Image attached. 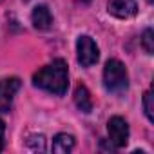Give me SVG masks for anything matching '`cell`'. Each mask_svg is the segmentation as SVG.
Returning a JSON list of instances; mask_svg holds the SVG:
<instances>
[{
  "instance_id": "52a82bcc",
  "label": "cell",
  "mask_w": 154,
  "mask_h": 154,
  "mask_svg": "<svg viewBox=\"0 0 154 154\" xmlns=\"http://www.w3.org/2000/svg\"><path fill=\"white\" fill-rule=\"evenodd\" d=\"M31 20H33V26H35L36 29L45 31V29H49L51 24H53V15H51V11H49L47 6L40 4V6H36V8L33 9Z\"/></svg>"
},
{
  "instance_id": "2e32d148",
  "label": "cell",
  "mask_w": 154,
  "mask_h": 154,
  "mask_svg": "<svg viewBox=\"0 0 154 154\" xmlns=\"http://www.w3.org/2000/svg\"><path fill=\"white\" fill-rule=\"evenodd\" d=\"M0 2H2V0H0Z\"/></svg>"
},
{
  "instance_id": "8992f818",
  "label": "cell",
  "mask_w": 154,
  "mask_h": 154,
  "mask_svg": "<svg viewBox=\"0 0 154 154\" xmlns=\"http://www.w3.org/2000/svg\"><path fill=\"white\" fill-rule=\"evenodd\" d=\"M109 13L116 18H131L138 13L136 0H109Z\"/></svg>"
},
{
  "instance_id": "9a60e30c",
  "label": "cell",
  "mask_w": 154,
  "mask_h": 154,
  "mask_svg": "<svg viewBox=\"0 0 154 154\" xmlns=\"http://www.w3.org/2000/svg\"><path fill=\"white\" fill-rule=\"evenodd\" d=\"M84 2H89V0H84Z\"/></svg>"
},
{
  "instance_id": "ba28073f",
  "label": "cell",
  "mask_w": 154,
  "mask_h": 154,
  "mask_svg": "<svg viewBox=\"0 0 154 154\" xmlns=\"http://www.w3.org/2000/svg\"><path fill=\"white\" fill-rule=\"evenodd\" d=\"M74 103H76V107H78L82 112H89L91 109H93V100H91V94H89V91H87V87L85 85H76V89H74Z\"/></svg>"
},
{
  "instance_id": "6da1fadb",
  "label": "cell",
  "mask_w": 154,
  "mask_h": 154,
  "mask_svg": "<svg viewBox=\"0 0 154 154\" xmlns=\"http://www.w3.org/2000/svg\"><path fill=\"white\" fill-rule=\"evenodd\" d=\"M33 84L47 93H53L56 96L65 94L67 85H69V74H67V63L58 58L53 60L49 65L38 69L33 74Z\"/></svg>"
},
{
  "instance_id": "4fadbf2b",
  "label": "cell",
  "mask_w": 154,
  "mask_h": 154,
  "mask_svg": "<svg viewBox=\"0 0 154 154\" xmlns=\"http://www.w3.org/2000/svg\"><path fill=\"white\" fill-rule=\"evenodd\" d=\"M4 132H6V125H4L2 120H0V150L4 147Z\"/></svg>"
},
{
  "instance_id": "7a4b0ae2",
  "label": "cell",
  "mask_w": 154,
  "mask_h": 154,
  "mask_svg": "<svg viewBox=\"0 0 154 154\" xmlns=\"http://www.w3.org/2000/svg\"><path fill=\"white\" fill-rule=\"evenodd\" d=\"M103 85L109 93H123L129 85L127 69L120 60H109L103 69Z\"/></svg>"
},
{
  "instance_id": "7c38bea8",
  "label": "cell",
  "mask_w": 154,
  "mask_h": 154,
  "mask_svg": "<svg viewBox=\"0 0 154 154\" xmlns=\"http://www.w3.org/2000/svg\"><path fill=\"white\" fill-rule=\"evenodd\" d=\"M27 145H29L33 150H44V149H45V140H44L42 134H38V136H31V138L27 140Z\"/></svg>"
},
{
  "instance_id": "5b68a950",
  "label": "cell",
  "mask_w": 154,
  "mask_h": 154,
  "mask_svg": "<svg viewBox=\"0 0 154 154\" xmlns=\"http://www.w3.org/2000/svg\"><path fill=\"white\" fill-rule=\"evenodd\" d=\"M20 89V80L18 78H6L0 82V112H8L11 109L13 98Z\"/></svg>"
},
{
  "instance_id": "9c48e42d",
  "label": "cell",
  "mask_w": 154,
  "mask_h": 154,
  "mask_svg": "<svg viewBox=\"0 0 154 154\" xmlns=\"http://www.w3.org/2000/svg\"><path fill=\"white\" fill-rule=\"evenodd\" d=\"M51 149H53V152H58V154L71 152L74 149V138L71 134H56L54 140H53Z\"/></svg>"
},
{
  "instance_id": "30bf717a",
  "label": "cell",
  "mask_w": 154,
  "mask_h": 154,
  "mask_svg": "<svg viewBox=\"0 0 154 154\" xmlns=\"http://www.w3.org/2000/svg\"><path fill=\"white\" fill-rule=\"evenodd\" d=\"M143 109H145V116L149 122H154V114H152V91L149 89L143 94Z\"/></svg>"
},
{
  "instance_id": "5bb4252c",
  "label": "cell",
  "mask_w": 154,
  "mask_h": 154,
  "mask_svg": "<svg viewBox=\"0 0 154 154\" xmlns=\"http://www.w3.org/2000/svg\"><path fill=\"white\" fill-rule=\"evenodd\" d=\"M147 2H149V4H152V0H147Z\"/></svg>"
},
{
  "instance_id": "3957f363",
  "label": "cell",
  "mask_w": 154,
  "mask_h": 154,
  "mask_svg": "<svg viewBox=\"0 0 154 154\" xmlns=\"http://www.w3.org/2000/svg\"><path fill=\"white\" fill-rule=\"evenodd\" d=\"M76 56H78V62L84 67H91L93 63H96L100 56L96 42L91 36H80L78 42H76Z\"/></svg>"
},
{
  "instance_id": "8fae6325",
  "label": "cell",
  "mask_w": 154,
  "mask_h": 154,
  "mask_svg": "<svg viewBox=\"0 0 154 154\" xmlns=\"http://www.w3.org/2000/svg\"><path fill=\"white\" fill-rule=\"evenodd\" d=\"M154 38H152V29H145L143 36H141V44H143V49L147 54H152L154 53Z\"/></svg>"
},
{
  "instance_id": "277c9868",
  "label": "cell",
  "mask_w": 154,
  "mask_h": 154,
  "mask_svg": "<svg viewBox=\"0 0 154 154\" xmlns=\"http://www.w3.org/2000/svg\"><path fill=\"white\" fill-rule=\"evenodd\" d=\"M107 131H109V141L116 149H122V147L127 145V141H129V125L122 116H112L107 123Z\"/></svg>"
}]
</instances>
